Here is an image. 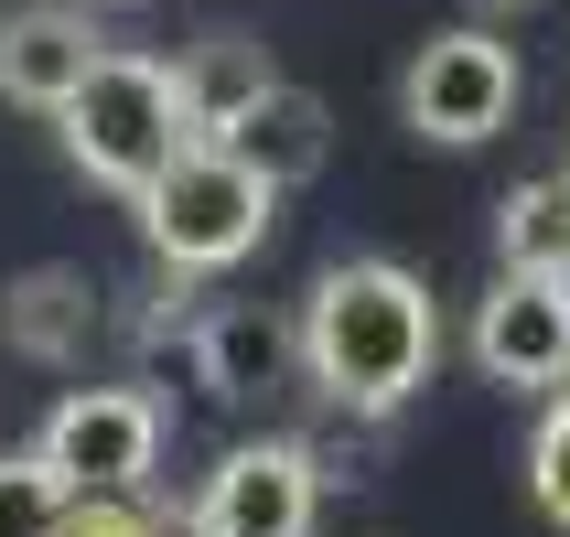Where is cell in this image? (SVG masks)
<instances>
[{
  "label": "cell",
  "mask_w": 570,
  "mask_h": 537,
  "mask_svg": "<svg viewBox=\"0 0 570 537\" xmlns=\"http://www.w3.org/2000/svg\"><path fill=\"white\" fill-rule=\"evenodd\" d=\"M442 366V312L431 290L399 269V258H345L323 269L313 301H302V377L334 398V409H399L420 398Z\"/></svg>",
  "instance_id": "cell-1"
},
{
  "label": "cell",
  "mask_w": 570,
  "mask_h": 537,
  "mask_svg": "<svg viewBox=\"0 0 570 537\" xmlns=\"http://www.w3.org/2000/svg\"><path fill=\"white\" fill-rule=\"evenodd\" d=\"M55 129H65V161H76L87 183L129 193V205L194 151V119H184L173 64H161V54H119V43L87 64V87L55 108Z\"/></svg>",
  "instance_id": "cell-2"
},
{
  "label": "cell",
  "mask_w": 570,
  "mask_h": 537,
  "mask_svg": "<svg viewBox=\"0 0 570 537\" xmlns=\"http://www.w3.org/2000/svg\"><path fill=\"white\" fill-rule=\"evenodd\" d=\"M269 205H281V193L258 183L226 140H194V151L140 193V237H151L161 269H237V258L269 237Z\"/></svg>",
  "instance_id": "cell-3"
},
{
  "label": "cell",
  "mask_w": 570,
  "mask_h": 537,
  "mask_svg": "<svg viewBox=\"0 0 570 537\" xmlns=\"http://www.w3.org/2000/svg\"><path fill=\"white\" fill-rule=\"evenodd\" d=\"M517 43H495L484 22L463 32H431L410 54V76H399V119L420 129V140H442V151H474V140H495V129L517 119Z\"/></svg>",
  "instance_id": "cell-4"
},
{
  "label": "cell",
  "mask_w": 570,
  "mask_h": 537,
  "mask_svg": "<svg viewBox=\"0 0 570 537\" xmlns=\"http://www.w3.org/2000/svg\"><path fill=\"white\" fill-rule=\"evenodd\" d=\"M32 451L76 495H140L161 463V398H140V387H65Z\"/></svg>",
  "instance_id": "cell-5"
},
{
  "label": "cell",
  "mask_w": 570,
  "mask_h": 537,
  "mask_svg": "<svg viewBox=\"0 0 570 537\" xmlns=\"http://www.w3.org/2000/svg\"><path fill=\"white\" fill-rule=\"evenodd\" d=\"M313 516H323V474L302 441L226 451L194 495V537H313Z\"/></svg>",
  "instance_id": "cell-6"
},
{
  "label": "cell",
  "mask_w": 570,
  "mask_h": 537,
  "mask_svg": "<svg viewBox=\"0 0 570 537\" xmlns=\"http://www.w3.org/2000/svg\"><path fill=\"white\" fill-rule=\"evenodd\" d=\"M474 366L495 387H560L570 377V269H507L484 290Z\"/></svg>",
  "instance_id": "cell-7"
},
{
  "label": "cell",
  "mask_w": 570,
  "mask_h": 537,
  "mask_svg": "<svg viewBox=\"0 0 570 537\" xmlns=\"http://www.w3.org/2000/svg\"><path fill=\"white\" fill-rule=\"evenodd\" d=\"M97 54H108V43H97V22L76 11V0H32V11H11V22H0V97L55 119L65 97L87 87Z\"/></svg>",
  "instance_id": "cell-8"
},
{
  "label": "cell",
  "mask_w": 570,
  "mask_h": 537,
  "mask_svg": "<svg viewBox=\"0 0 570 537\" xmlns=\"http://www.w3.org/2000/svg\"><path fill=\"white\" fill-rule=\"evenodd\" d=\"M226 151L248 161V172H258L269 193H291V183H313L323 161H334V108H323L313 87H291V76H281V87L258 97L248 119L226 129Z\"/></svg>",
  "instance_id": "cell-9"
},
{
  "label": "cell",
  "mask_w": 570,
  "mask_h": 537,
  "mask_svg": "<svg viewBox=\"0 0 570 537\" xmlns=\"http://www.w3.org/2000/svg\"><path fill=\"white\" fill-rule=\"evenodd\" d=\"M173 87H184V119H194V140H226V129L248 119L258 97L281 87V64L258 54L248 32H205L194 54H173Z\"/></svg>",
  "instance_id": "cell-10"
},
{
  "label": "cell",
  "mask_w": 570,
  "mask_h": 537,
  "mask_svg": "<svg viewBox=\"0 0 570 537\" xmlns=\"http://www.w3.org/2000/svg\"><path fill=\"white\" fill-rule=\"evenodd\" d=\"M302 355V322H269L248 301H226V312L194 322V377L205 398H258V387H281V366Z\"/></svg>",
  "instance_id": "cell-11"
},
{
  "label": "cell",
  "mask_w": 570,
  "mask_h": 537,
  "mask_svg": "<svg viewBox=\"0 0 570 537\" xmlns=\"http://www.w3.org/2000/svg\"><path fill=\"white\" fill-rule=\"evenodd\" d=\"M495 248L507 269H570V172H539L495 205Z\"/></svg>",
  "instance_id": "cell-12"
},
{
  "label": "cell",
  "mask_w": 570,
  "mask_h": 537,
  "mask_svg": "<svg viewBox=\"0 0 570 537\" xmlns=\"http://www.w3.org/2000/svg\"><path fill=\"white\" fill-rule=\"evenodd\" d=\"M65 516H76V484L43 451H0V537H65Z\"/></svg>",
  "instance_id": "cell-13"
},
{
  "label": "cell",
  "mask_w": 570,
  "mask_h": 537,
  "mask_svg": "<svg viewBox=\"0 0 570 537\" xmlns=\"http://www.w3.org/2000/svg\"><path fill=\"white\" fill-rule=\"evenodd\" d=\"M528 495H539L549 527H570V398H549L539 441H528Z\"/></svg>",
  "instance_id": "cell-14"
},
{
  "label": "cell",
  "mask_w": 570,
  "mask_h": 537,
  "mask_svg": "<svg viewBox=\"0 0 570 537\" xmlns=\"http://www.w3.org/2000/svg\"><path fill=\"white\" fill-rule=\"evenodd\" d=\"M65 537H151V516L129 506V495H76V516H65Z\"/></svg>",
  "instance_id": "cell-15"
},
{
  "label": "cell",
  "mask_w": 570,
  "mask_h": 537,
  "mask_svg": "<svg viewBox=\"0 0 570 537\" xmlns=\"http://www.w3.org/2000/svg\"><path fill=\"white\" fill-rule=\"evenodd\" d=\"M97 11H129V0H97Z\"/></svg>",
  "instance_id": "cell-16"
}]
</instances>
